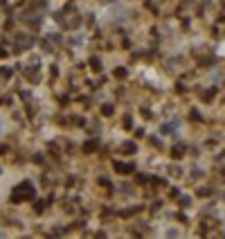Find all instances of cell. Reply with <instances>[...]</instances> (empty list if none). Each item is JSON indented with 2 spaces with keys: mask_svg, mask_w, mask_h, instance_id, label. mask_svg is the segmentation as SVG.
<instances>
[{
  "mask_svg": "<svg viewBox=\"0 0 225 239\" xmlns=\"http://www.w3.org/2000/svg\"><path fill=\"white\" fill-rule=\"evenodd\" d=\"M30 190H32V185L30 183H23L20 185V194H14V201H23V199H25V196H30Z\"/></svg>",
  "mask_w": 225,
  "mask_h": 239,
  "instance_id": "6da1fadb",
  "label": "cell"
}]
</instances>
